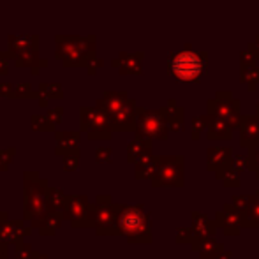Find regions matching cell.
<instances>
[{
	"instance_id": "cell-8",
	"label": "cell",
	"mask_w": 259,
	"mask_h": 259,
	"mask_svg": "<svg viewBox=\"0 0 259 259\" xmlns=\"http://www.w3.org/2000/svg\"><path fill=\"white\" fill-rule=\"evenodd\" d=\"M14 259H34V252H32L30 245H25L23 242H18Z\"/></svg>"
},
{
	"instance_id": "cell-6",
	"label": "cell",
	"mask_w": 259,
	"mask_h": 259,
	"mask_svg": "<svg viewBox=\"0 0 259 259\" xmlns=\"http://www.w3.org/2000/svg\"><path fill=\"white\" fill-rule=\"evenodd\" d=\"M30 233L28 228H23L20 221H4L0 222V242L2 243H18L23 240V236H27Z\"/></svg>"
},
{
	"instance_id": "cell-7",
	"label": "cell",
	"mask_w": 259,
	"mask_h": 259,
	"mask_svg": "<svg viewBox=\"0 0 259 259\" xmlns=\"http://www.w3.org/2000/svg\"><path fill=\"white\" fill-rule=\"evenodd\" d=\"M65 199H67V194H64L60 189H46V203L50 210L64 211Z\"/></svg>"
},
{
	"instance_id": "cell-1",
	"label": "cell",
	"mask_w": 259,
	"mask_h": 259,
	"mask_svg": "<svg viewBox=\"0 0 259 259\" xmlns=\"http://www.w3.org/2000/svg\"><path fill=\"white\" fill-rule=\"evenodd\" d=\"M118 231L125 235L131 242L145 243L152 240L150 221L148 215L140 205L138 206H122L118 205V217H116Z\"/></svg>"
},
{
	"instance_id": "cell-9",
	"label": "cell",
	"mask_w": 259,
	"mask_h": 259,
	"mask_svg": "<svg viewBox=\"0 0 259 259\" xmlns=\"http://www.w3.org/2000/svg\"><path fill=\"white\" fill-rule=\"evenodd\" d=\"M0 259H6V247H4V243H0Z\"/></svg>"
},
{
	"instance_id": "cell-2",
	"label": "cell",
	"mask_w": 259,
	"mask_h": 259,
	"mask_svg": "<svg viewBox=\"0 0 259 259\" xmlns=\"http://www.w3.org/2000/svg\"><path fill=\"white\" fill-rule=\"evenodd\" d=\"M205 71V62L199 55L192 52L178 53L171 60V74L182 81H194Z\"/></svg>"
},
{
	"instance_id": "cell-5",
	"label": "cell",
	"mask_w": 259,
	"mask_h": 259,
	"mask_svg": "<svg viewBox=\"0 0 259 259\" xmlns=\"http://www.w3.org/2000/svg\"><path fill=\"white\" fill-rule=\"evenodd\" d=\"M62 217H64V211L46 210L45 213H41V215H37V217L32 219V226L37 228L42 235L50 236V235H55V231L60 228Z\"/></svg>"
},
{
	"instance_id": "cell-3",
	"label": "cell",
	"mask_w": 259,
	"mask_h": 259,
	"mask_svg": "<svg viewBox=\"0 0 259 259\" xmlns=\"http://www.w3.org/2000/svg\"><path fill=\"white\" fill-rule=\"evenodd\" d=\"M30 177L32 175L28 173L27 178H25V217L27 219H34L37 215L45 213L46 206H48V203H46V189H48V185L39 189V184L42 180H39V178L32 180Z\"/></svg>"
},
{
	"instance_id": "cell-11",
	"label": "cell",
	"mask_w": 259,
	"mask_h": 259,
	"mask_svg": "<svg viewBox=\"0 0 259 259\" xmlns=\"http://www.w3.org/2000/svg\"><path fill=\"white\" fill-rule=\"evenodd\" d=\"M7 219V215L6 213H2V211H0V222H4Z\"/></svg>"
},
{
	"instance_id": "cell-10",
	"label": "cell",
	"mask_w": 259,
	"mask_h": 259,
	"mask_svg": "<svg viewBox=\"0 0 259 259\" xmlns=\"http://www.w3.org/2000/svg\"><path fill=\"white\" fill-rule=\"evenodd\" d=\"M34 259H50V257L45 256V254H34Z\"/></svg>"
},
{
	"instance_id": "cell-4",
	"label": "cell",
	"mask_w": 259,
	"mask_h": 259,
	"mask_svg": "<svg viewBox=\"0 0 259 259\" xmlns=\"http://www.w3.org/2000/svg\"><path fill=\"white\" fill-rule=\"evenodd\" d=\"M89 199L85 196H67L64 206V217L71 221L72 228H87L90 226L89 221Z\"/></svg>"
}]
</instances>
